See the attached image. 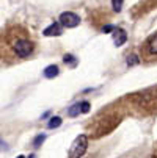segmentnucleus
Here are the masks:
<instances>
[{
	"instance_id": "nucleus-15",
	"label": "nucleus",
	"mask_w": 157,
	"mask_h": 158,
	"mask_svg": "<svg viewBox=\"0 0 157 158\" xmlns=\"http://www.w3.org/2000/svg\"><path fill=\"white\" fill-rule=\"evenodd\" d=\"M111 30H113V27H111V25H107V27L104 28V31H111Z\"/></svg>"
},
{
	"instance_id": "nucleus-1",
	"label": "nucleus",
	"mask_w": 157,
	"mask_h": 158,
	"mask_svg": "<svg viewBox=\"0 0 157 158\" xmlns=\"http://www.w3.org/2000/svg\"><path fill=\"white\" fill-rule=\"evenodd\" d=\"M36 52V42L22 25H10L0 33V60L14 64L30 60Z\"/></svg>"
},
{
	"instance_id": "nucleus-10",
	"label": "nucleus",
	"mask_w": 157,
	"mask_h": 158,
	"mask_svg": "<svg viewBox=\"0 0 157 158\" xmlns=\"http://www.w3.org/2000/svg\"><path fill=\"white\" fill-rule=\"evenodd\" d=\"M44 141H46V135H44V133H41V135H38V136L35 138V141H33V146L35 147H39Z\"/></svg>"
},
{
	"instance_id": "nucleus-8",
	"label": "nucleus",
	"mask_w": 157,
	"mask_h": 158,
	"mask_svg": "<svg viewBox=\"0 0 157 158\" xmlns=\"http://www.w3.org/2000/svg\"><path fill=\"white\" fill-rule=\"evenodd\" d=\"M82 113V110H80V103H76V105H72L69 110H68V116L69 118H76V116H79Z\"/></svg>"
},
{
	"instance_id": "nucleus-9",
	"label": "nucleus",
	"mask_w": 157,
	"mask_h": 158,
	"mask_svg": "<svg viewBox=\"0 0 157 158\" xmlns=\"http://www.w3.org/2000/svg\"><path fill=\"white\" fill-rule=\"evenodd\" d=\"M60 125H61V118H58V116L52 118V119L49 121V124H47L49 128H57V127H60Z\"/></svg>"
},
{
	"instance_id": "nucleus-14",
	"label": "nucleus",
	"mask_w": 157,
	"mask_h": 158,
	"mask_svg": "<svg viewBox=\"0 0 157 158\" xmlns=\"http://www.w3.org/2000/svg\"><path fill=\"white\" fill-rule=\"evenodd\" d=\"M137 63H138L137 56H133V55H132V56H129V60H127V64H129V66H130V64H137Z\"/></svg>"
},
{
	"instance_id": "nucleus-16",
	"label": "nucleus",
	"mask_w": 157,
	"mask_h": 158,
	"mask_svg": "<svg viewBox=\"0 0 157 158\" xmlns=\"http://www.w3.org/2000/svg\"><path fill=\"white\" fill-rule=\"evenodd\" d=\"M5 147H7V144H5L2 139H0V150H2V149H5Z\"/></svg>"
},
{
	"instance_id": "nucleus-5",
	"label": "nucleus",
	"mask_w": 157,
	"mask_h": 158,
	"mask_svg": "<svg viewBox=\"0 0 157 158\" xmlns=\"http://www.w3.org/2000/svg\"><path fill=\"white\" fill-rule=\"evenodd\" d=\"M126 39H127V35H126V31L124 30H121V28H118V30H115L113 31V41H115V46H123V44L126 42Z\"/></svg>"
},
{
	"instance_id": "nucleus-4",
	"label": "nucleus",
	"mask_w": 157,
	"mask_h": 158,
	"mask_svg": "<svg viewBox=\"0 0 157 158\" xmlns=\"http://www.w3.org/2000/svg\"><path fill=\"white\" fill-rule=\"evenodd\" d=\"M142 52H143V55H145L146 58L157 56V33H154L152 36L148 38V41L145 42Z\"/></svg>"
},
{
	"instance_id": "nucleus-18",
	"label": "nucleus",
	"mask_w": 157,
	"mask_h": 158,
	"mask_svg": "<svg viewBox=\"0 0 157 158\" xmlns=\"http://www.w3.org/2000/svg\"><path fill=\"white\" fill-rule=\"evenodd\" d=\"M28 158H36V156H35V155H30V156H28Z\"/></svg>"
},
{
	"instance_id": "nucleus-11",
	"label": "nucleus",
	"mask_w": 157,
	"mask_h": 158,
	"mask_svg": "<svg viewBox=\"0 0 157 158\" xmlns=\"http://www.w3.org/2000/svg\"><path fill=\"white\" fill-rule=\"evenodd\" d=\"M63 61H64L66 64H71V66H76V64H77V60H76L72 55H64Z\"/></svg>"
},
{
	"instance_id": "nucleus-7",
	"label": "nucleus",
	"mask_w": 157,
	"mask_h": 158,
	"mask_svg": "<svg viewBox=\"0 0 157 158\" xmlns=\"http://www.w3.org/2000/svg\"><path fill=\"white\" fill-rule=\"evenodd\" d=\"M58 66H55V64H50V66H47L46 69H44V77L46 78H54V77H57L58 75Z\"/></svg>"
},
{
	"instance_id": "nucleus-12",
	"label": "nucleus",
	"mask_w": 157,
	"mask_h": 158,
	"mask_svg": "<svg viewBox=\"0 0 157 158\" xmlns=\"http://www.w3.org/2000/svg\"><path fill=\"white\" fill-rule=\"evenodd\" d=\"M111 3H113V10H115V11H121L123 0H111Z\"/></svg>"
},
{
	"instance_id": "nucleus-17",
	"label": "nucleus",
	"mask_w": 157,
	"mask_h": 158,
	"mask_svg": "<svg viewBox=\"0 0 157 158\" xmlns=\"http://www.w3.org/2000/svg\"><path fill=\"white\" fill-rule=\"evenodd\" d=\"M17 158H25V156H24V155H19V156H17Z\"/></svg>"
},
{
	"instance_id": "nucleus-2",
	"label": "nucleus",
	"mask_w": 157,
	"mask_h": 158,
	"mask_svg": "<svg viewBox=\"0 0 157 158\" xmlns=\"http://www.w3.org/2000/svg\"><path fill=\"white\" fill-rule=\"evenodd\" d=\"M86 147H88V138L85 136V135H79V136L74 139V143L71 144V147H69L68 156L69 158H82L83 153L86 152Z\"/></svg>"
},
{
	"instance_id": "nucleus-3",
	"label": "nucleus",
	"mask_w": 157,
	"mask_h": 158,
	"mask_svg": "<svg viewBox=\"0 0 157 158\" xmlns=\"http://www.w3.org/2000/svg\"><path fill=\"white\" fill-rule=\"evenodd\" d=\"M60 25L66 27V28H74L80 24V17L71 11H66V13H61L60 14Z\"/></svg>"
},
{
	"instance_id": "nucleus-6",
	"label": "nucleus",
	"mask_w": 157,
	"mask_h": 158,
	"mask_svg": "<svg viewBox=\"0 0 157 158\" xmlns=\"http://www.w3.org/2000/svg\"><path fill=\"white\" fill-rule=\"evenodd\" d=\"M42 33H44V36H60L61 35V27H60V24H55L54 22V24L49 25Z\"/></svg>"
},
{
	"instance_id": "nucleus-13",
	"label": "nucleus",
	"mask_w": 157,
	"mask_h": 158,
	"mask_svg": "<svg viewBox=\"0 0 157 158\" xmlns=\"http://www.w3.org/2000/svg\"><path fill=\"white\" fill-rule=\"evenodd\" d=\"M80 110H82V113H88L89 111V103L88 102H82L80 103Z\"/></svg>"
}]
</instances>
